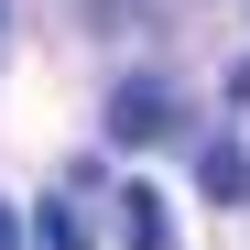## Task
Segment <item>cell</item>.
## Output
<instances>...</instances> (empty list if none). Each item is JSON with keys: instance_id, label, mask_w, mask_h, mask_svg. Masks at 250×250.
<instances>
[{"instance_id": "cell-3", "label": "cell", "mask_w": 250, "mask_h": 250, "mask_svg": "<svg viewBox=\"0 0 250 250\" xmlns=\"http://www.w3.org/2000/svg\"><path fill=\"white\" fill-rule=\"evenodd\" d=\"M33 239H44V250H87V229H76V196H44V207H33Z\"/></svg>"}, {"instance_id": "cell-1", "label": "cell", "mask_w": 250, "mask_h": 250, "mask_svg": "<svg viewBox=\"0 0 250 250\" xmlns=\"http://www.w3.org/2000/svg\"><path fill=\"white\" fill-rule=\"evenodd\" d=\"M174 131V87L163 76H120L109 87V142H163Z\"/></svg>"}, {"instance_id": "cell-6", "label": "cell", "mask_w": 250, "mask_h": 250, "mask_svg": "<svg viewBox=\"0 0 250 250\" xmlns=\"http://www.w3.org/2000/svg\"><path fill=\"white\" fill-rule=\"evenodd\" d=\"M0 250H22V218H11V207H0Z\"/></svg>"}, {"instance_id": "cell-5", "label": "cell", "mask_w": 250, "mask_h": 250, "mask_svg": "<svg viewBox=\"0 0 250 250\" xmlns=\"http://www.w3.org/2000/svg\"><path fill=\"white\" fill-rule=\"evenodd\" d=\"M229 98H239V109H250V55H239V65H229Z\"/></svg>"}, {"instance_id": "cell-2", "label": "cell", "mask_w": 250, "mask_h": 250, "mask_svg": "<svg viewBox=\"0 0 250 250\" xmlns=\"http://www.w3.org/2000/svg\"><path fill=\"white\" fill-rule=\"evenodd\" d=\"M120 229H131V250H185V239H174V207H163L152 185H131V196H120Z\"/></svg>"}, {"instance_id": "cell-4", "label": "cell", "mask_w": 250, "mask_h": 250, "mask_svg": "<svg viewBox=\"0 0 250 250\" xmlns=\"http://www.w3.org/2000/svg\"><path fill=\"white\" fill-rule=\"evenodd\" d=\"M207 196H250V152H229V142L207 152Z\"/></svg>"}]
</instances>
